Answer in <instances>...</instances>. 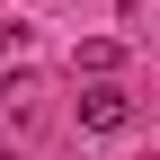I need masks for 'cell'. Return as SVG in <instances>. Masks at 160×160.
<instances>
[{
  "label": "cell",
  "instance_id": "2",
  "mask_svg": "<svg viewBox=\"0 0 160 160\" xmlns=\"http://www.w3.org/2000/svg\"><path fill=\"white\" fill-rule=\"evenodd\" d=\"M116 62H125V45H107V36H98V45H80V71H89V80H107Z\"/></svg>",
  "mask_w": 160,
  "mask_h": 160
},
{
  "label": "cell",
  "instance_id": "1",
  "mask_svg": "<svg viewBox=\"0 0 160 160\" xmlns=\"http://www.w3.org/2000/svg\"><path fill=\"white\" fill-rule=\"evenodd\" d=\"M125 125H133V98L116 80H89L80 89V133H125Z\"/></svg>",
  "mask_w": 160,
  "mask_h": 160
},
{
  "label": "cell",
  "instance_id": "3",
  "mask_svg": "<svg viewBox=\"0 0 160 160\" xmlns=\"http://www.w3.org/2000/svg\"><path fill=\"white\" fill-rule=\"evenodd\" d=\"M0 160H18V151H0Z\"/></svg>",
  "mask_w": 160,
  "mask_h": 160
}]
</instances>
